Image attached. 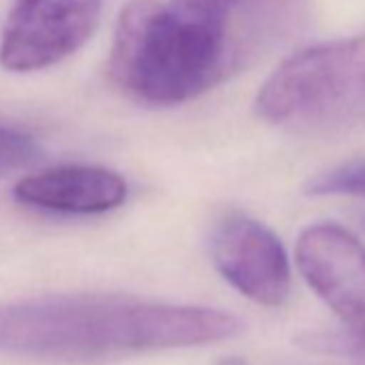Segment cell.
Wrapping results in <instances>:
<instances>
[{
  "mask_svg": "<svg viewBox=\"0 0 365 365\" xmlns=\"http://www.w3.org/2000/svg\"><path fill=\"white\" fill-rule=\"evenodd\" d=\"M303 0H131L110 50V78L131 99L178 106L217 86L245 52L288 35Z\"/></svg>",
  "mask_w": 365,
  "mask_h": 365,
  "instance_id": "6da1fadb",
  "label": "cell"
},
{
  "mask_svg": "<svg viewBox=\"0 0 365 365\" xmlns=\"http://www.w3.org/2000/svg\"><path fill=\"white\" fill-rule=\"evenodd\" d=\"M241 329L222 309L127 294H50L0 305V352L56 361L207 346Z\"/></svg>",
  "mask_w": 365,
  "mask_h": 365,
  "instance_id": "7a4b0ae2",
  "label": "cell"
},
{
  "mask_svg": "<svg viewBox=\"0 0 365 365\" xmlns=\"http://www.w3.org/2000/svg\"><path fill=\"white\" fill-rule=\"evenodd\" d=\"M256 112L273 125L335 129L365 123V35L305 48L262 84Z\"/></svg>",
  "mask_w": 365,
  "mask_h": 365,
  "instance_id": "3957f363",
  "label": "cell"
},
{
  "mask_svg": "<svg viewBox=\"0 0 365 365\" xmlns=\"http://www.w3.org/2000/svg\"><path fill=\"white\" fill-rule=\"evenodd\" d=\"M297 267L346 329L312 333V350L365 359V243L337 224H314L297 241Z\"/></svg>",
  "mask_w": 365,
  "mask_h": 365,
  "instance_id": "277c9868",
  "label": "cell"
},
{
  "mask_svg": "<svg viewBox=\"0 0 365 365\" xmlns=\"http://www.w3.org/2000/svg\"><path fill=\"white\" fill-rule=\"evenodd\" d=\"M101 0H16L0 37V65L26 73L58 65L95 33Z\"/></svg>",
  "mask_w": 365,
  "mask_h": 365,
  "instance_id": "5b68a950",
  "label": "cell"
},
{
  "mask_svg": "<svg viewBox=\"0 0 365 365\" xmlns=\"http://www.w3.org/2000/svg\"><path fill=\"white\" fill-rule=\"evenodd\" d=\"M220 275L254 303L277 307L290 294V260L282 241L245 215L226 217L211 237Z\"/></svg>",
  "mask_w": 365,
  "mask_h": 365,
  "instance_id": "8992f818",
  "label": "cell"
},
{
  "mask_svg": "<svg viewBox=\"0 0 365 365\" xmlns=\"http://www.w3.org/2000/svg\"><path fill=\"white\" fill-rule=\"evenodd\" d=\"M14 196L18 202L63 215H99L118 209L127 198V182L101 165H58L24 176Z\"/></svg>",
  "mask_w": 365,
  "mask_h": 365,
  "instance_id": "52a82bcc",
  "label": "cell"
},
{
  "mask_svg": "<svg viewBox=\"0 0 365 365\" xmlns=\"http://www.w3.org/2000/svg\"><path fill=\"white\" fill-rule=\"evenodd\" d=\"M309 196H352L365 198V159L348 161L316 174L307 182Z\"/></svg>",
  "mask_w": 365,
  "mask_h": 365,
  "instance_id": "ba28073f",
  "label": "cell"
},
{
  "mask_svg": "<svg viewBox=\"0 0 365 365\" xmlns=\"http://www.w3.org/2000/svg\"><path fill=\"white\" fill-rule=\"evenodd\" d=\"M41 155L37 140L20 129L0 127V176L33 165Z\"/></svg>",
  "mask_w": 365,
  "mask_h": 365,
  "instance_id": "9c48e42d",
  "label": "cell"
}]
</instances>
